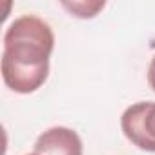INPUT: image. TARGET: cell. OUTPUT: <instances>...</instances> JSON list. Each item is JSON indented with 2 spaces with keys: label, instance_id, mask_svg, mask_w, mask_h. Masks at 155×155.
I'll list each match as a JSON object with an SVG mask.
<instances>
[{
  "label": "cell",
  "instance_id": "3957f363",
  "mask_svg": "<svg viewBox=\"0 0 155 155\" xmlns=\"http://www.w3.org/2000/svg\"><path fill=\"white\" fill-rule=\"evenodd\" d=\"M37 155H82V140L71 128L55 126L35 140Z\"/></svg>",
  "mask_w": 155,
  "mask_h": 155
},
{
  "label": "cell",
  "instance_id": "5b68a950",
  "mask_svg": "<svg viewBox=\"0 0 155 155\" xmlns=\"http://www.w3.org/2000/svg\"><path fill=\"white\" fill-rule=\"evenodd\" d=\"M148 84L155 93V55H153V58H151V62L148 66Z\"/></svg>",
  "mask_w": 155,
  "mask_h": 155
},
{
  "label": "cell",
  "instance_id": "7a4b0ae2",
  "mask_svg": "<svg viewBox=\"0 0 155 155\" xmlns=\"http://www.w3.org/2000/svg\"><path fill=\"white\" fill-rule=\"evenodd\" d=\"M124 137L139 150L155 153V102H137L120 117Z\"/></svg>",
  "mask_w": 155,
  "mask_h": 155
},
{
  "label": "cell",
  "instance_id": "8992f818",
  "mask_svg": "<svg viewBox=\"0 0 155 155\" xmlns=\"http://www.w3.org/2000/svg\"><path fill=\"white\" fill-rule=\"evenodd\" d=\"M29 155H37V153H29Z\"/></svg>",
  "mask_w": 155,
  "mask_h": 155
},
{
  "label": "cell",
  "instance_id": "6da1fadb",
  "mask_svg": "<svg viewBox=\"0 0 155 155\" xmlns=\"http://www.w3.org/2000/svg\"><path fill=\"white\" fill-rule=\"evenodd\" d=\"M55 46L51 28L35 15L13 20L4 35L2 79L17 93H33L48 79Z\"/></svg>",
  "mask_w": 155,
  "mask_h": 155
},
{
  "label": "cell",
  "instance_id": "277c9868",
  "mask_svg": "<svg viewBox=\"0 0 155 155\" xmlns=\"http://www.w3.org/2000/svg\"><path fill=\"white\" fill-rule=\"evenodd\" d=\"M62 8H66L71 15L79 18H93L104 8V2H64Z\"/></svg>",
  "mask_w": 155,
  "mask_h": 155
}]
</instances>
